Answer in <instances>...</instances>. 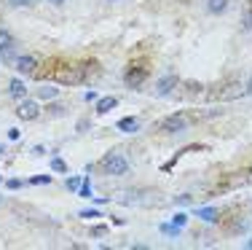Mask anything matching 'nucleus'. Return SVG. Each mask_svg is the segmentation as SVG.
<instances>
[{"label": "nucleus", "mask_w": 252, "mask_h": 250, "mask_svg": "<svg viewBox=\"0 0 252 250\" xmlns=\"http://www.w3.org/2000/svg\"><path fill=\"white\" fill-rule=\"evenodd\" d=\"M196 218L207 221V223H215V221H217V210L215 207H202V210H196Z\"/></svg>", "instance_id": "nucleus-13"}, {"label": "nucleus", "mask_w": 252, "mask_h": 250, "mask_svg": "<svg viewBox=\"0 0 252 250\" xmlns=\"http://www.w3.org/2000/svg\"><path fill=\"white\" fill-rule=\"evenodd\" d=\"M16 116H19L22 121H35V118L41 116V100H19Z\"/></svg>", "instance_id": "nucleus-5"}, {"label": "nucleus", "mask_w": 252, "mask_h": 250, "mask_svg": "<svg viewBox=\"0 0 252 250\" xmlns=\"http://www.w3.org/2000/svg\"><path fill=\"white\" fill-rule=\"evenodd\" d=\"M247 248H250V250H252V237H250V240H247Z\"/></svg>", "instance_id": "nucleus-31"}, {"label": "nucleus", "mask_w": 252, "mask_h": 250, "mask_svg": "<svg viewBox=\"0 0 252 250\" xmlns=\"http://www.w3.org/2000/svg\"><path fill=\"white\" fill-rule=\"evenodd\" d=\"M188 116L185 113H172V116H167V118H161L158 121V132L161 135H180V132H185L188 129Z\"/></svg>", "instance_id": "nucleus-1"}, {"label": "nucleus", "mask_w": 252, "mask_h": 250, "mask_svg": "<svg viewBox=\"0 0 252 250\" xmlns=\"http://www.w3.org/2000/svg\"><path fill=\"white\" fill-rule=\"evenodd\" d=\"M172 223H175V226H180V229H182V226L188 223V215H185V213H175V218H172Z\"/></svg>", "instance_id": "nucleus-21"}, {"label": "nucleus", "mask_w": 252, "mask_h": 250, "mask_svg": "<svg viewBox=\"0 0 252 250\" xmlns=\"http://www.w3.org/2000/svg\"><path fill=\"white\" fill-rule=\"evenodd\" d=\"M161 229V234H169V237H180V226H175V223H161L158 226Z\"/></svg>", "instance_id": "nucleus-16"}, {"label": "nucleus", "mask_w": 252, "mask_h": 250, "mask_svg": "<svg viewBox=\"0 0 252 250\" xmlns=\"http://www.w3.org/2000/svg\"><path fill=\"white\" fill-rule=\"evenodd\" d=\"M116 105H118L116 97H100L97 100V113H107V111H113Z\"/></svg>", "instance_id": "nucleus-12"}, {"label": "nucleus", "mask_w": 252, "mask_h": 250, "mask_svg": "<svg viewBox=\"0 0 252 250\" xmlns=\"http://www.w3.org/2000/svg\"><path fill=\"white\" fill-rule=\"evenodd\" d=\"M124 81H126V86L140 89L142 83L148 81V65H129L124 73Z\"/></svg>", "instance_id": "nucleus-4"}, {"label": "nucleus", "mask_w": 252, "mask_h": 250, "mask_svg": "<svg viewBox=\"0 0 252 250\" xmlns=\"http://www.w3.org/2000/svg\"><path fill=\"white\" fill-rule=\"evenodd\" d=\"M244 30H252V11L244 16Z\"/></svg>", "instance_id": "nucleus-27"}, {"label": "nucleus", "mask_w": 252, "mask_h": 250, "mask_svg": "<svg viewBox=\"0 0 252 250\" xmlns=\"http://www.w3.org/2000/svg\"><path fill=\"white\" fill-rule=\"evenodd\" d=\"M86 73L83 67L78 65H62L59 70H56V81L62 83V86H78V83H83Z\"/></svg>", "instance_id": "nucleus-2"}, {"label": "nucleus", "mask_w": 252, "mask_h": 250, "mask_svg": "<svg viewBox=\"0 0 252 250\" xmlns=\"http://www.w3.org/2000/svg\"><path fill=\"white\" fill-rule=\"evenodd\" d=\"M19 138H22L19 127H11V129H8V140H19Z\"/></svg>", "instance_id": "nucleus-25"}, {"label": "nucleus", "mask_w": 252, "mask_h": 250, "mask_svg": "<svg viewBox=\"0 0 252 250\" xmlns=\"http://www.w3.org/2000/svg\"><path fill=\"white\" fill-rule=\"evenodd\" d=\"M8 94H11L14 100H25V94H27L25 81H19V78H11V83H8Z\"/></svg>", "instance_id": "nucleus-9"}, {"label": "nucleus", "mask_w": 252, "mask_h": 250, "mask_svg": "<svg viewBox=\"0 0 252 250\" xmlns=\"http://www.w3.org/2000/svg\"><path fill=\"white\" fill-rule=\"evenodd\" d=\"M38 0H8V5H14V8H32Z\"/></svg>", "instance_id": "nucleus-17"}, {"label": "nucleus", "mask_w": 252, "mask_h": 250, "mask_svg": "<svg viewBox=\"0 0 252 250\" xmlns=\"http://www.w3.org/2000/svg\"><path fill=\"white\" fill-rule=\"evenodd\" d=\"M14 67L22 73V76H32V73H35V67H38V56H32V54H22V56H16Z\"/></svg>", "instance_id": "nucleus-6"}, {"label": "nucleus", "mask_w": 252, "mask_h": 250, "mask_svg": "<svg viewBox=\"0 0 252 250\" xmlns=\"http://www.w3.org/2000/svg\"><path fill=\"white\" fill-rule=\"evenodd\" d=\"M175 86H177V76H161L156 81V94L158 97H169L175 92Z\"/></svg>", "instance_id": "nucleus-7"}, {"label": "nucleus", "mask_w": 252, "mask_h": 250, "mask_svg": "<svg viewBox=\"0 0 252 250\" xmlns=\"http://www.w3.org/2000/svg\"><path fill=\"white\" fill-rule=\"evenodd\" d=\"M30 183H32V186H49V183H51V175H35Z\"/></svg>", "instance_id": "nucleus-18"}, {"label": "nucleus", "mask_w": 252, "mask_h": 250, "mask_svg": "<svg viewBox=\"0 0 252 250\" xmlns=\"http://www.w3.org/2000/svg\"><path fill=\"white\" fill-rule=\"evenodd\" d=\"M78 194H81V196H86V199H91V183H89V178H86L83 183H81V189H78Z\"/></svg>", "instance_id": "nucleus-19"}, {"label": "nucleus", "mask_w": 252, "mask_h": 250, "mask_svg": "<svg viewBox=\"0 0 252 250\" xmlns=\"http://www.w3.org/2000/svg\"><path fill=\"white\" fill-rule=\"evenodd\" d=\"M3 153H5V151H3V145H0V156H3Z\"/></svg>", "instance_id": "nucleus-32"}, {"label": "nucleus", "mask_w": 252, "mask_h": 250, "mask_svg": "<svg viewBox=\"0 0 252 250\" xmlns=\"http://www.w3.org/2000/svg\"><path fill=\"white\" fill-rule=\"evenodd\" d=\"M59 97V89H54V86H41L38 89V100H56Z\"/></svg>", "instance_id": "nucleus-14"}, {"label": "nucleus", "mask_w": 252, "mask_h": 250, "mask_svg": "<svg viewBox=\"0 0 252 250\" xmlns=\"http://www.w3.org/2000/svg\"><path fill=\"white\" fill-rule=\"evenodd\" d=\"M244 94H252V78L247 81V86H244Z\"/></svg>", "instance_id": "nucleus-30"}, {"label": "nucleus", "mask_w": 252, "mask_h": 250, "mask_svg": "<svg viewBox=\"0 0 252 250\" xmlns=\"http://www.w3.org/2000/svg\"><path fill=\"white\" fill-rule=\"evenodd\" d=\"M102 169H105V175L121 178V175H126V169H129V162H126V156H121V153H107L102 159Z\"/></svg>", "instance_id": "nucleus-3"}, {"label": "nucleus", "mask_w": 252, "mask_h": 250, "mask_svg": "<svg viewBox=\"0 0 252 250\" xmlns=\"http://www.w3.org/2000/svg\"><path fill=\"white\" fill-rule=\"evenodd\" d=\"M107 3H118V0H107Z\"/></svg>", "instance_id": "nucleus-33"}, {"label": "nucleus", "mask_w": 252, "mask_h": 250, "mask_svg": "<svg viewBox=\"0 0 252 250\" xmlns=\"http://www.w3.org/2000/svg\"><path fill=\"white\" fill-rule=\"evenodd\" d=\"M0 202H3V196H0Z\"/></svg>", "instance_id": "nucleus-35"}, {"label": "nucleus", "mask_w": 252, "mask_h": 250, "mask_svg": "<svg viewBox=\"0 0 252 250\" xmlns=\"http://www.w3.org/2000/svg\"><path fill=\"white\" fill-rule=\"evenodd\" d=\"M51 169L65 175L67 172V162H65V159H59V156H54V159H51Z\"/></svg>", "instance_id": "nucleus-15"}, {"label": "nucleus", "mask_w": 252, "mask_h": 250, "mask_svg": "<svg viewBox=\"0 0 252 250\" xmlns=\"http://www.w3.org/2000/svg\"><path fill=\"white\" fill-rule=\"evenodd\" d=\"M0 183H3V175H0Z\"/></svg>", "instance_id": "nucleus-34"}, {"label": "nucleus", "mask_w": 252, "mask_h": 250, "mask_svg": "<svg viewBox=\"0 0 252 250\" xmlns=\"http://www.w3.org/2000/svg\"><path fill=\"white\" fill-rule=\"evenodd\" d=\"M46 3H51V5H65L67 0H46Z\"/></svg>", "instance_id": "nucleus-29"}, {"label": "nucleus", "mask_w": 252, "mask_h": 250, "mask_svg": "<svg viewBox=\"0 0 252 250\" xmlns=\"http://www.w3.org/2000/svg\"><path fill=\"white\" fill-rule=\"evenodd\" d=\"M105 234H107V226H105V223L91 226V237H105Z\"/></svg>", "instance_id": "nucleus-20"}, {"label": "nucleus", "mask_w": 252, "mask_h": 250, "mask_svg": "<svg viewBox=\"0 0 252 250\" xmlns=\"http://www.w3.org/2000/svg\"><path fill=\"white\" fill-rule=\"evenodd\" d=\"M83 100H86V102H94V100H97V94H94V92H86V94H83Z\"/></svg>", "instance_id": "nucleus-28"}, {"label": "nucleus", "mask_w": 252, "mask_h": 250, "mask_svg": "<svg viewBox=\"0 0 252 250\" xmlns=\"http://www.w3.org/2000/svg\"><path fill=\"white\" fill-rule=\"evenodd\" d=\"M228 3H231V0H207V11L215 16H220L228 11Z\"/></svg>", "instance_id": "nucleus-10"}, {"label": "nucleus", "mask_w": 252, "mask_h": 250, "mask_svg": "<svg viewBox=\"0 0 252 250\" xmlns=\"http://www.w3.org/2000/svg\"><path fill=\"white\" fill-rule=\"evenodd\" d=\"M121 132H126V135H134L137 129H140V118L137 116H124V118H118V124H116Z\"/></svg>", "instance_id": "nucleus-8"}, {"label": "nucleus", "mask_w": 252, "mask_h": 250, "mask_svg": "<svg viewBox=\"0 0 252 250\" xmlns=\"http://www.w3.org/2000/svg\"><path fill=\"white\" fill-rule=\"evenodd\" d=\"M43 153H46L43 145H32V156H43Z\"/></svg>", "instance_id": "nucleus-26"}, {"label": "nucleus", "mask_w": 252, "mask_h": 250, "mask_svg": "<svg viewBox=\"0 0 252 250\" xmlns=\"http://www.w3.org/2000/svg\"><path fill=\"white\" fill-rule=\"evenodd\" d=\"M5 186H8L11 191H16V189H22V180H16V178H11V180H5Z\"/></svg>", "instance_id": "nucleus-24"}, {"label": "nucleus", "mask_w": 252, "mask_h": 250, "mask_svg": "<svg viewBox=\"0 0 252 250\" xmlns=\"http://www.w3.org/2000/svg\"><path fill=\"white\" fill-rule=\"evenodd\" d=\"M81 218L83 221H94V218H100V210H81Z\"/></svg>", "instance_id": "nucleus-22"}, {"label": "nucleus", "mask_w": 252, "mask_h": 250, "mask_svg": "<svg viewBox=\"0 0 252 250\" xmlns=\"http://www.w3.org/2000/svg\"><path fill=\"white\" fill-rule=\"evenodd\" d=\"M14 46H16L14 35H11L8 30H0V54H5V51H11Z\"/></svg>", "instance_id": "nucleus-11"}, {"label": "nucleus", "mask_w": 252, "mask_h": 250, "mask_svg": "<svg viewBox=\"0 0 252 250\" xmlns=\"http://www.w3.org/2000/svg\"><path fill=\"white\" fill-rule=\"evenodd\" d=\"M81 183H83L81 178H67V189H70V191H78V189H81Z\"/></svg>", "instance_id": "nucleus-23"}]
</instances>
